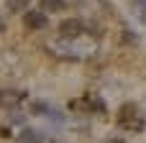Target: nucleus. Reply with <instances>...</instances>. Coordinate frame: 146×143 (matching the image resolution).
<instances>
[{
    "label": "nucleus",
    "mask_w": 146,
    "mask_h": 143,
    "mask_svg": "<svg viewBox=\"0 0 146 143\" xmlns=\"http://www.w3.org/2000/svg\"><path fill=\"white\" fill-rule=\"evenodd\" d=\"M118 125H121V128H128V130H141V128H144V118H141L139 105L126 102V105L118 110Z\"/></svg>",
    "instance_id": "obj_1"
},
{
    "label": "nucleus",
    "mask_w": 146,
    "mask_h": 143,
    "mask_svg": "<svg viewBox=\"0 0 146 143\" xmlns=\"http://www.w3.org/2000/svg\"><path fill=\"white\" fill-rule=\"evenodd\" d=\"M26 100V92L23 90H15V87H5L0 90V107H15L18 102Z\"/></svg>",
    "instance_id": "obj_2"
},
{
    "label": "nucleus",
    "mask_w": 146,
    "mask_h": 143,
    "mask_svg": "<svg viewBox=\"0 0 146 143\" xmlns=\"http://www.w3.org/2000/svg\"><path fill=\"white\" fill-rule=\"evenodd\" d=\"M23 23H26L31 31H41V28L49 26V18H46L44 10H28V13L23 15Z\"/></svg>",
    "instance_id": "obj_3"
},
{
    "label": "nucleus",
    "mask_w": 146,
    "mask_h": 143,
    "mask_svg": "<svg viewBox=\"0 0 146 143\" xmlns=\"http://www.w3.org/2000/svg\"><path fill=\"white\" fill-rule=\"evenodd\" d=\"M59 33H62L64 38H77V36H82V33H85V26H82V20L69 18V20H64V23L59 26Z\"/></svg>",
    "instance_id": "obj_4"
},
{
    "label": "nucleus",
    "mask_w": 146,
    "mask_h": 143,
    "mask_svg": "<svg viewBox=\"0 0 146 143\" xmlns=\"http://www.w3.org/2000/svg\"><path fill=\"white\" fill-rule=\"evenodd\" d=\"M41 141H44V136L36 128H26L18 133V143H41Z\"/></svg>",
    "instance_id": "obj_5"
},
{
    "label": "nucleus",
    "mask_w": 146,
    "mask_h": 143,
    "mask_svg": "<svg viewBox=\"0 0 146 143\" xmlns=\"http://www.w3.org/2000/svg\"><path fill=\"white\" fill-rule=\"evenodd\" d=\"M44 10H62L64 8V0H41Z\"/></svg>",
    "instance_id": "obj_6"
},
{
    "label": "nucleus",
    "mask_w": 146,
    "mask_h": 143,
    "mask_svg": "<svg viewBox=\"0 0 146 143\" xmlns=\"http://www.w3.org/2000/svg\"><path fill=\"white\" fill-rule=\"evenodd\" d=\"M26 3H28V0H8V8H10L13 13H18V10L26 8Z\"/></svg>",
    "instance_id": "obj_7"
},
{
    "label": "nucleus",
    "mask_w": 146,
    "mask_h": 143,
    "mask_svg": "<svg viewBox=\"0 0 146 143\" xmlns=\"http://www.w3.org/2000/svg\"><path fill=\"white\" fill-rule=\"evenodd\" d=\"M136 13L146 15V0H136Z\"/></svg>",
    "instance_id": "obj_8"
},
{
    "label": "nucleus",
    "mask_w": 146,
    "mask_h": 143,
    "mask_svg": "<svg viewBox=\"0 0 146 143\" xmlns=\"http://www.w3.org/2000/svg\"><path fill=\"white\" fill-rule=\"evenodd\" d=\"M0 31H3V23H0Z\"/></svg>",
    "instance_id": "obj_9"
}]
</instances>
